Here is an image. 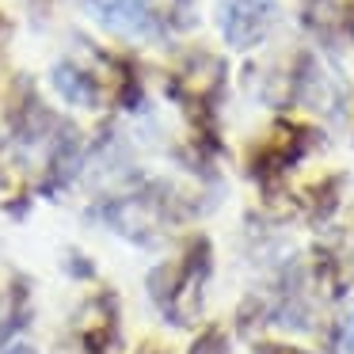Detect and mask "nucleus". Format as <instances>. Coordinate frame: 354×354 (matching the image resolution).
<instances>
[{
	"label": "nucleus",
	"mask_w": 354,
	"mask_h": 354,
	"mask_svg": "<svg viewBox=\"0 0 354 354\" xmlns=\"http://www.w3.org/2000/svg\"><path fill=\"white\" fill-rule=\"evenodd\" d=\"M214 270H217L214 240L206 232L183 236L176 255L160 259L145 274V290H149V301H153L156 316L168 328H179V331L202 328V313H206V301H209Z\"/></svg>",
	"instance_id": "f257e3e1"
},
{
	"label": "nucleus",
	"mask_w": 354,
	"mask_h": 354,
	"mask_svg": "<svg viewBox=\"0 0 354 354\" xmlns=\"http://www.w3.org/2000/svg\"><path fill=\"white\" fill-rule=\"evenodd\" d=\"M320 145H324L320 126L293 115H278L270 122V130L259 133L248 149V176L259 187V198H274V194L290 191V176Z\"/></svg>",
	"instance_id": "f03ea898"
},
{
	"label": "nucleus",
	"mask_w": 354,
	"mask_h": 354,
	"mask_svg": "<svg viewBox=\"0 0 354 354\" xmlns=\"http://www.w3.org/2000/svg\"><path fill=\"white\" fill-rule=\"evenodd\" d=\"M290 107L313 111L328 122H343L346 111H351V95L320 54L297 50L290 57Z\"/></svg>",
	"instance_id": "7ed1b4c3"
},
{
	"label": "nucleus",
	"mask_w": 354,
	"mask_h": 354,
	"mask_svg": "<svg viewBox=\"0 0 354 354\" xmlns=\"http://www.w3.org/2000/svg\"><path fill=\"white\" fill-rule=\"evenodd\" d=\"M308 267V282H313V293L320 305H343L354 290V244L351 236L335 229L316 232L313 248L305 255Z\"/></svg>",
	"instance_id": "20e7f679"
},
{
	"label": "nucleus",
	"mask_w": 354,
	"mask_h": 354,
	"mask_svg": "<svg viewBox=\"0 0 354 354\" xmlns=\"http://www.w3.org/2000/svg\"><path fill=\"white\" fill-rule=\"evenodd\" d=\"M282 27V0H221L217 35L232 54H255Z\"/></svg>",
	"instance_id": "39448f33"
},
{
	"label": "nucleus",
	"mask_w": 354,
	"mask_h": 354,
	"mask_svg": "<svg viewBox=\"0 0 354 354\" xmlns=\"http://www.w3.org/2000/svg\"><path fill=\"white\" fill-rule=\"evenodd\" d=\"M73 335L80 354H126L122 335V301L115 290H95L73 313Z\"/></svg>",
	"instance_id": "423d86ee"
},
{
	"label": "nucleus",
	"mask_w": 354,
	"mask_h": 354,
	"mask_svg": "<svg viewBox=\"0 0 354 354\" xmlns=\"http://www.w3.org/2000/svg\"><path fill=\"white\" fill-rule=\"evenodd\" d=\"M50 84L69 107L100 111L111 103V80H107V54H95V65H84L77 57H62L50 69Z\"/></svg>",
	"instance_id": "0eeeda50"
},
{
	"label": "nucleus",
	"mask_w": 354,
	"mask_h": 354,
	"mask_svg": "<svg viewBox=\"0 0 354 354\" xmlns=\"http://www.w3.org/2000/svg\"><path fill=\"white\" fill-rule=\"evenodd\" d=\"M290 202H293V217H301L308 229L324 232V229H331L335 214L346 202V179L343 176H320L305 187H290Z\"/></svg>",
	"instance_id": "6e6552de"
},
{
	"label": "nucleus",
	"mask_w": 354,
	"mask_h": 354,
	"mask_svg": "<svg viewBox=\"0 0 354 354\" xmlns=\"http://www.w3.org/2000/svg\"><path fill=\"white\" fill-rule=\"evenodd\" d=\"M301 27L324 54L335 57L346 39V0H301Z\"/></svg>",
	"instance_id": "1a4fd4ad"
},
{
	"label": "nucleus",
	"mask_w": 354,
	"mask_h": 354,
	"mask_svg": "<svg viewBox=\"0 0 354 354\" xmlns=\"http://www.w3.org/2000/svg\"><path fill=\"white\" fill-rule=\"evenodd\" d=\"M187 354H232V331L225 328V324H217V320L202 324V328L194 331Z\"/></svg>",
	"instance_id": "9d476101"
},
{
	"label": "nucleus",
	"mask_w": 354,
	"mask_h": 354,
	"mask_svg": "<svg viewBox=\"0 0 354 354\" xmlns=\"http://www.w3.org/2000/svg\"><path fill=\"white\" fill-rule=\"evenodd\" d=\"M324 354H354V308H351V313H343V316H339V320L328 328Z\"/></svg>",
	"instance_id": "9b49d317"
},
{
	"label": "nucleus",
	"mask_w": 354,
	"mask_h": 354,
	"mask_svg": "<svg viewBox=\"0 0 354 354\" xmlns=\"http://www.w3.org/2000/svg\"><path fill=\"white\" fill-rule=\"evenodd\" d=\"M252 354H313V351H305V346H297V343H286V339H255L252 343Z\"/></svg>",
	"instance_id": "f8f14e48"
},
{
	"label": "nucleus",
	"mask_w": 354,
	"mask_h": 354,
	"mask_svg": "<svg viewBox=\"0 0 354 354\" xmlns=\"http://www.w3.org/2000/svg\"><path fill=\"white\" fill-rule=\"evenodd\" d=\"M0 354H39V351H35V346L27 343V339H12V343L0 346Z\"/></svg>",
	"instance_id": "ddd939ff"
},
{
	"label": "nucleus",
	"mask_w": 354,
	"mask_h": 354,
	"mask_svg": "<svg viewBox=\"0 0 354 354\" xmlns=\"http://www.w3.org/2000/svg\"><path fill=\"white\" fill-rule=\"evenodd\" d=\"M8 39H12V24L0 16V57H4V50H8Z\"/></svg>",
	"instance_id": "4468645a"
},
{
	"label": "nucleus",
	"mask_w": 354,
	"mask_h": 354,
	"mask_svg": "<svg viewBox=\"0 0 354 354\" xmlns=\"http://www.w3.org/2000/svg\"><path fill=\"white\" fill-rule=\"evenodd\" d=\"M346 39L354 42V0H346Z\"/></svg>",
	"instance_id": "2eb2a0df"
},
{
	"label": "nucleus",
	"mask_w": 354,
	"mask_h": 354,
	"mask_svg": "<svg viewBox=\"0 0 354 354\" xmlns=\"http://www.w3.org/2000/svg\"><path fill=\"white\" fill-rule=\"evenodd\" d=\"M138 354H168V351H164L160 343H141V351H138Z\"/></svg>",
	"instance_id": "dca6fc26"
},
{
	"label": "nucleus",
	"mask_w": 354,
	"mask_h": 354,
	"mask_svg": "<svg viewBox=\"0 0 354 354\" xmlns=\"http://www.w3.org/2000/svg\"><path fill=\"white\" fill-rule=\"evenodd\" d=\"M351 244H354V221H351Z\"/></svg>",
	"instance_id": "f3484780"
}]
</instances>
